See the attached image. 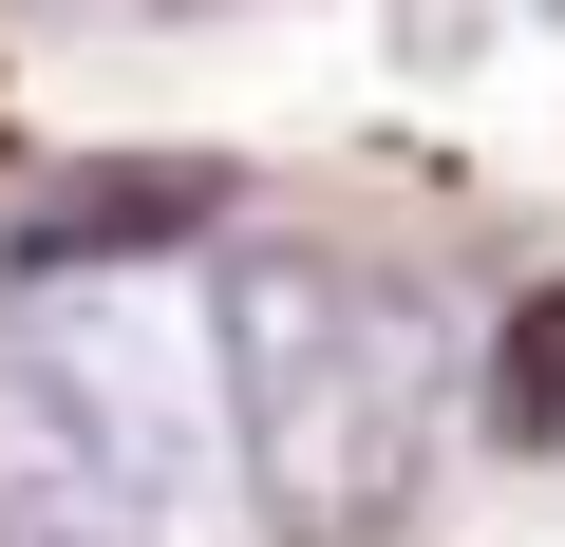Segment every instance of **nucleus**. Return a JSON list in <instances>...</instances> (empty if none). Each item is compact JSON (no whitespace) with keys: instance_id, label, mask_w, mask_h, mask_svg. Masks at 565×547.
<instances>
[{"instance_id":"3","label":"nucleus","mask_w":565,"mask_h":547,"mask_svg":"<svg viewBox=\"0 0 565 547\" xmlns=\"http://www.w3.org/2000/svg\"><path fill=\"white\" fill-rule=\"evenodd\" d=\"M189 208H207V189H189V170H132V189H76V208H57V227H20V264H95V245H170V227H189Z\"/></svg>"},{"instance_id":"1","label":"nucleus","mask_w":565,"mask_h":547,"mask_svg":"<svg viewBox=\"0 0 565 547\" xmlns=\"http://www.w3.org/2000/svg\"><path fill=\"white\" fill-rule=\"evenodd\" d=\"M226 434H245V509L282 547H377L434 491V322L340 245H226Z\"/></svg>"},{"instance_id":"4","label":"nucleus","mask_w":565,"mask_h":547,"mask_svg":"<svg viewBox=\"0 0 565 547\" xmlns=\"http://www.w3.org/2000/svg\"><path fill=\"white\" fill-rule=\"evenodd\" d=\"M0 547H151V509H114L95 472H39V491H0Z\"/></svg>"},{"instance_id":"2","label":"nucleus","mask_w":565,"mask_h":547,"mask_svg":"<svg viewBox=\"0 0 565 547\" xmlns=\"http://www.w3.org/2000/svg\"><path fill=\"white\" fill-rule=\"evenodd\" d=\"M39 397L76 415V453H95L114 509H151V491L189 472V378H151L132 322H39Z\"/></svg>"},{"instance_id":"5","label":"nucleus","mask_w":565,"mask_h":547,"mask_svg":"<svg viewBox=\"0 0 565 547\" xmlns=\"http://www.w3.org/2000/svg\"><path fill=\"white\" fill-rule=\"evenodd\" d=\"M509 434H565V284L509 322Z\"/></svg>"}]
</instances>
